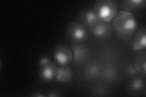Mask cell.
I'll return each instance as SVG.
<instances>
[{
  "instance_id": "cell-1",
  "label": "cell",
  "mask_w": 146,
  "mask_h": 97,
  "mask_svg": "<svg viewBox=\"0 0 146 97\" xmlns=\"http://www.w3.org/2000/svg\"><path fill=\"white\" fill-rule=\"evenodd\" d=\"M111 21L113 32L123 41L130 40L138 27L135 15L130 12L119 11Z\"/></svg>"
},
{
  "instance_id": "cell-2",
  "label": "cell",
  "mask_w": 146,
  "mask_h": 97,
  "mask_svg": "<svg viewBox=\"0 0 146 97\" xmlns=\"http://www.w3.org/2000/svg\"><path fill=\"white\" fill-rule=\"evenodd\" d=\"M80 18L82 24L87 26L91 33L97 38L107 39L111 35L113 30L110 23L99 19L93 10L88 9L83 12Z\"/></svg>"
},
{
  "instance_id": "cell-3",
  "label": "cell",
  "mask_w": 146,
  "mask_h": 97,
  "mask_svg": "<svg viewBox=\"0 0 146 97\" xmlns=\"http://www.w3.org/2000/svg\"><path fill=\"white\" fill-rule=\"evenodd\" d=\"M119 5L115 0H97L93 6V11L99 19L110 22L118 12Z\"/></svg>"
},
{
  "instance_id": "cell-4",
  "label": "cell",
  "mask_w": 146,
  "mask_h": 97,
  "mask_svg": "<svg viewBox=\"0 0 146 97\" xmlns=\"http://www.w3.org/2000/svg\"><path fill=\"white\" fill-rule=\"evenodd\" d=\"M53 57L59 66H67L73 59L71 48L66 44H57L53 49Z\"/></svg>"
},
{
  "instance_id": "cell-5",
  "label": "cell",
  "mask_w": 146,
  "mask_h": 97,
  "mask_svg": "<svg viewBox=\"0 0 146 97\" xmlns=\"http://www.w3.org/2000/svg\"><path fill=\"white\" fill-rule=\"evenodd\" d=\"M39 75L44 81H50L56 77L58 71L57 66L51 59L47 57H42L40 59Z\"/></svg>"
},
{
  "instance_id": "cell-6",
  "label": "cell",
  "mask_w": 146,
  "mask_h": 97,
  "mask_svg": "<svg viewBox=\"0 0 146 97\" xmlns=\"http://www.w3.org/2000/svg\"><path fill=\"white\" fill-rule=\"evenodd\" d=\"M67 38L75 43L83 41L86 37L87 32L85 26L80 22L72 21L69 23L66 27Z\"/></svg>"
},
{
  "instance_id": "cell-7",
  "label": "cell",
  "mask_w": 146,
  "mask_h": 97,
  "mask_svg": "<svg viewBox=\"0 0 146 97\" xmlns=\"http://www.w3.org/2000/svg\"><path fill=\"white\" fill-rule=\"evenodd\" d=\"M145 64H146V52L145 50H140L136 53L134 58L133 67L141 77H145L146 75L145 72Z\"/></svg>"
},
{
  "instance_id": "cell-8",
  "label": "cell",
  "mask_w": 146,
  "mask_h": 97,
  "mask_svg": "<svg viewBox=\"0 0 146 97\" xmlns=\"http://www.w3.org/2000/svg\"><path fill=\"white\" fill-rule=\"evenodd\" d=\"M122 11L130 12L141 9L145 6V0H122L117 2Z\"/></svg>"
},
{
  "instance_id": "cell-9",
  "label": "cell",
  "mask_w": 146,
  "mask_h": 97,
  "mask_svg": "<svg viewBox=\"0 0 146 97\" xmlns=\"http://www.w3.org/2000/svg\"><path fill=\"white\" fill-rule=\"evenodd\" d=\"M133 47L135 50L140 51V50H145L146 46V29L145 27L137 30L133 35Z\"/></svg>"
},
{
  "instance_id": "cell-10",
  "label": "cell",
  "mask_w": 146,
  "mask_h": 97,
  "mask_svg": "<svg viewBox=\"0 0 146 97\" xmlns=\"http://www.w3.org/2000/svg\"><path fill=\"white\" fill-rule=\"evenodd\" d=\"M73 55V61L74 63H79L84 61L87 55V52L83 45L75 43L71 46Z\"/></svg>"
},
{
  "instance_id": "cell-11",
  "label": "cell",
  "mask_w": 146,
  "mask_h": 97,
  "mask_svg": "<svg viewBox=\"0 0 146 97\" xmlns=\"http://www.w3.org/2000/svg\"><path fill=\"white\" fill-rule=\"evenodd\" d=\"M72 71L70 66H63L58 68L56 79L61 82H69L72 78Z\"/></svg>"
},
{
  "instance_id": "cell-12",
  "label": "cell",
  "mask_w": 146,
  "mask_h": 97,
  "mask_svg": "<svg viewBox=\"0 0 146 97\" xmlns=\"http://www.w3.org/2000/svg\"><path fill=\"white\" fill-rule=\"evenodd\" d=\"M144 87V80L139 77H137L133 78L131 80L129 87L131 91L138 92L142 90Z\"/></svg>"
},
{
  "instance_id": "cell-13",
  "label": "cell",
  "mask_w": 146,
  "mask_h": 97,
  "mask_svg": "<svg viewBox=\"0 0 146 97\" xmlns=\"http://www.w3.org/2000/svg\"><path fill=\"white\" fill-rule=\"evenodd\" d=\"M99 73V67L96 63H91L86 67L85 74L89 78L96 77Z\"/></svg>"
},
{
  "instance_id": "cell-14",
  "label": "cell",
  "mask_w": 146,
  "mask_h": 97,
  "mask_svg": "<svg viewBox=\"0 0 146 97\" xmlns=\"http://www.w3.org/2000/svg\"><path fill=\"white\" fill-rule=\"evenodd\" d=\"M102 76L105 80L112 81L115 79L116 76V71L112 67H107L103 71Z\"/></svg>"
},
{
  "instance_id": "cell-15",
  "label": "cell",
  "mask_w": 146,
  "mask_h": 97,
  "mask_svg": "<svg viewBox=\"0 0 146 97\" xmlns=\"http://www.w3.org/2000/svg\"><path fill=\"white\" fill-rule=\"evenodd\" d=\"M126 72L130 75H134L137 74V72L133 66H129V67H127Z\"/></svg>"
},
{
  "instance_id": "cell-16",
  "label": "cell",
  "mask_w": 146,
  "mask_h": 97,
  "mask_svg": "<svg viewBox=\"0 0 146 97\" xmlns=\"http://www.w3.org/2000/svg\"><path fill=\"white\" fill-rule=\"evenodd\" d=\"M106 92V90L103 87H98V88L94 90V93L97 95H104V94Z\"/></svg>"
},
{
  "instance_id": "cell-17",
  "label": "cell",
  "mask_w": 146,
  "mask_h": 97,
  "mask_svg": "<svg viewBox=\"0 0 146 97\" xmlns=\"http://www.w3.org/2000/svg\"><path fill=\"white\" fill-rule=\"evenodd\" d=\"M58 96H59V94L54 91L49 92V93L48 95H46V96H51V97H56Z\"/></svg>"
}]
</instances>
